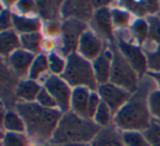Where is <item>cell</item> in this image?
<instances>
[{
    "mask_svg": "<svg viewBox=\"0 0 160 146\" xmlns=\"http://www.w3.org/2000/svg\"><path fill=\"white\" fill-rule=\"evenodd\" d=\"M16 109L25 124L27 135L41 146L51 142L64 114L59 109L43 108L36 102L21 101Z\"/></svg>",
    "mask_w": 160,
    "mask_h": 146,
    "instance_id": "6da1fadb",
    "label": "cell"
},
{
    "mask_svg": "<svg viewBox=\"0 0 160 146\" xmlns=\"http://www.w3.org/2000/svg\"><path fill=\"white\" fill-rule=\"evenodd\" d=\"M101 128L93 120L79 117L69 110L62 114L49 144H91Z\"/></svg>",
    "mask_w": 160,
    "mask_h": 146,
    "instance_id": "7a4b0ae2",
    "label": "cell"
},
{
    "mask_svg": "<svg viewBox=\"0 0 160 146\" xmlns=\"http://www.w3.org/2000/svg\"><path fill=\"white\" fill-rule=\"evenodd\" d=\"M149 93L147 91V85H142L140 89H137L127 103L114 115L113 123L121 132H144L150 125L152 117L148 108Z\"/></svg>",
    "mask_w": 160,
    "mask_h": 146,
    "instance_id": "3957f363",
    "label": "cell"
},
{
    "mask_svg": "<svg viewBox=\"0 0 160 146\" xmlns=\"http://www.w3.org/2000/svg\"><path fill=\"white\" fill-rule=\"evenodd\" d=\"M67 64L65 71L60 77L71 87H86L91 91H97L99 84L94 75L92 63L73 52L67 56Z\"/></svg>",
    "mask_w": 160,
    "mask_h": 146,
    "instance_id": "277c9868",
    "label": "cell"
},
{
    "mask_svg": "<svg viewBox=\"0 0 160 146\" xmlns=\"http://www.w3.org/2000/svg\"><path fill=\"white\" fill-rule=\"evenodd\" d=\"M113 62L110 82L134 93L138 89V75L133 67L127 63L124 56L118 51V46L112 50Z\"/></svg>",
    "mask_w": 160,
    "mask_h": 146,
    "instance_id": "5b68a950",
    "label": "cell"
},
{
    "mask_svg": "<svg viewBox=\"0 0 160 146\" xmlns=\"http://www.w3.org/2000/svg\"><path fill=\"white\" fill-rule=\"evenodd\" d=\"M42 86L51 93V96L57 103L58 109L62 113L68 112L70 110L72 88L60 76H56L53 74L46 76Z\"/></svg>",
    "mask_w": 160,
    "mask_h": 146,
    "instance_id": "8992f818",
    "label": "cell"
},
{
    "mask_svg": "<svg viewBox=\"0 0 160 146\" xmlns=\"http://www.w3.org/2000/svg\"><path fill=\"white\" fill-rule=\"evenodd\" d=\"M97 92L99 93L102 102H104L111 109L114 115L127 103V101L131 99L132 95H133L129 91L125 90L112 82L100 85Z\"/></svg>",
    "mask_w": 160,
    "mask_h": 146,
    "instance_id": "52a82bcc",
    "label": "cell"
},
{
    "mask_svg": "<svg viewBox=\"0 0 160 146\" xmlns=\"http://www.w3.org/2000/svg\"><path fill=\"white\" fill-rule=\"evenodd\" d=\"M116 46H118V51L121 52V54L127 60V63L137 73L138 76H142L144 74H147V69H148L147 57L142 47L131 44L121 38H118V42H116Z\"/></svg>",
    "mask_w": 160,
    "mask_h": 146,
    "instance_id": "ba28073f",
    "label": "cell"
},
{
    "mask_svg": "<svg viewBox=\"0 0 160 146\" xmlns=\"http://www.w3.org/2000/svg\"><path fill=\"white\" fill-rule=\"evenodd\" d=\"M86 24L76 19H69L62 25V52L65 55H70L78 49V43L86 31Z\"/></svg>",
    "mask_w": 160,
    "mask_h": 146,
    "instance_id": "9c48e42d",
    "label": "cell"
},
{
    "mask_svg": "<svg viewBox=\"0 0 160 146\" xmlns=\"http://www.w3.org/2000/svg\"><path fill=\"white\" fill-rule=\"evenodd\" d=\"M104 51L103 42L92 30H86L78 43L77 53L89 62L96 60Z\"/></svg>",
    "mask_w": 160,
    "mask_h": 146,
    "instance_id": "30bf717a",
    "label": "cell"
},
{
    "mask_svg": "<svg viewBox=\"0 0 160 146\" xmlns=\"http://www.w3.org/2000/svg\"><path fill=\"white\" fill-rule=\"evenodd\" d=\"M112 62H113V53L112 50L104 49L100 56L92 62L94 75L99 86L110 82L112 71Z\"/></svg>",
    "mask_w": 160,
    "mask_h": 146,
    "instance_id": "8fae6325",
    "label": "cell"
},
{
    "mask_svg": "<svg viewBox=\"0 0 160 146\" xmlns=\"http://www.w3.org/2000/svg\"><path fill=\"white\" fill-rule=\"evenodd\" d=\"M35 57V54L20 49L8 56V63L18 75L25 76L29 75L30 68H31Z\"/></svg>",
    "mask_w": 160,
    "mask_h": 146,
    "instance_id": "7c38bea8",
    "label": "cell"
},
{
    "mask_svg": "<svg viewBox=\"0 0 160 146\" xmlns=\"http://www.w3.org/2000/svg\"><path fill=\"white\" fill-rule=\"evenodd\" d=\"M90 146H125L122 141V132L115 125L101 128Z\"/></svg>",
    "mask_w": 160,
    "mask_h": 146,
    "instance_id": "4fadbf2b",
    "label": "cell"
},
{
    "mask_svg": "<svg viewBox=\"0 0 160 146\" xmlns=\"http://www.w3.org/2000/svg\"><path fill=\"white\" fill-rule=\"evenodd\" d=\"M91 90L86 87H77L72 89L70 101V110L79 117L89 119L87 114L88 101H89Z\"/></svg>",
    "mask_w": 160,
    "mask_h": 146,
    "instance_id": "5bb4252c",
    "label": "cell"
},
{
    "mask_svg": "<svg viewBox=\"0 0 160 146\" xmlns=\"http://www.w3.org/2000/svg\"><path fill=\"white\" fill-rule=\"evenodd\" d=\"M43 86L31 79L21 80L17 88V97L22 102H35Z\"/></svg>",
    "mask_w": 160,
    "mask_h": 146,
    "instance_id": "9a60e30c",
    "label": "cell"
},
{
    "mask_svg": "<svg viewBox=\"0 0 160 146\" xmlns=\"http://www.w3.org/2000/svg\"><path fill=\"white\" fill-rule=\"evenodd\" d=\"M22 49L21 47V40L19 33L16 30L10 29L6 31H1L0 34V50L2 55H11L13 52Z\"/></svg>",
    "mask_w": 160,
    "mask_h": 146,
    "instance_id": "2e32d148",
    "label": "cell"
},
{
    "mask_svg": "<svg viewBox=\"0 0 160 146\" xmlns=\"http://www.w3.org/2000/svg\"><path fill=\"white\" fill-rule=\"evenodd\" d=\"M93 22L97 30L107 38H112L113 32V20L112 12L108 8H100L93 14Z\"/></svg>",
    "mask_w": 160,
    "mask_h": 146,
    "instance_id": "e0dca14e",
    "label": "cell"
},
{
    "mask_svg": "<svg viewBox=\"0 0 160 146\" xmlns=\"http://www.w3.org/2000/svg\"><path fill=\"white\" fill-rule=\"evenodd\" d=\"M12 25L19 34L32 33V32H40L41 21L35 18H27L21 14H12Z\"/></svg>",
    "mask_w": 160,
    "mask_h": 146,
    "instance_id": "ac0fdd59",
    "label": "cell"
},
{
    "mask_svg": "<svg viewBox=\"0 0 160 146\" xmlns=\"http://www.w3.org/2000/svg\"><path fill=\"white\" fill-rule=\"evenodd\" d=\"M49 70L48 56L45 54H38L29 71V79L38 81L43 75Z\"/></svg>",
    "mask_w": 160,
    "mask_h": 146,
    "instance_id": "d6986e66",
    "label": "cell"
},
{
    "mask_svg": "<svg viewBox=\"0 0 160 146\" xmlns=\"http://www.w3.org/2000/svg\"><path fill=\"white\" fill-rule=\"evenodd\" d=\"M3 128L7 133H24L25 124L18 112L9 111L3 117Z\"/></svg>",
    "mask_w": 160,
    "mask_h": 146,
    "instance_id": "ffe728a7",
    "label": "cell"
},
{
    "mask_svg": "<svg viewBox=\"0 0 160 146\" xmlns=\"http://www.w3.org/2000/svg\"><path fill=\"white\" fill-rule=\"evenodd\" d=\"M21 47L30 53H38L41 50V44L43 42V36L40 32H32L20 35Z\"/></svg>",
    "mask_w": 160,
    "mask_h": 146,
    "instance_id": "44dd1931",
    "label": "cell"
},
{
    "mask_svg": "<svg viewBox=\"0 0 160 146\" xmlns=\"http://www.w3.org/2000/svg\"><path fill=\"white\" fill-rule=\"evenodd\" d=\"M122 141L125 146H150L139 131H124L122 132Z\"/></svg>",
    "mask_w": 160,
    "mask_h": 146,
    "instance_id": "7402d4cb",
    "label": "cell"
},
{
    "mask_svg": "<svg viewBox=\"0 0 160 146\" xmlns=\"http://www.w3.org/2000/svg\"><path fill=\"white\" fill-rule=\"evenodd\" d=\"M112 117H114L113 112L111 111V109L104 103V102H101L100 107L97 110L96 114L93 117L94 123L98 124L100 128H108L110 126V123L112 121Z\"/></svg>",
    "mask_w": 160,
    "mask_h": 146,
    "instance_id": "603a6c76",
    "label": "cell"
},
{
    "mask_svg": "<svg viewBox=\"0 0 160 146\" xmlns=\"http://www.w3.org/2000/svg\"><path fill=\"white\" fill-rule=\"evenodd\" d=\"M146 21L148 23V41L160 45V19L156 14H148Z\"/></svg>",
    "mask_w": 160,
    "mask_h": 146,
    "instance_id": "cb8c5ba5",
    "label": "cell"
},
{
    "mask_svg": "<svg viewBox=\"0 0 160 146\" xmlns=\"http://www.w3.org/2000/svg\"><path fill=\"white\" fill-rule=\"evenodd\" d=\"M29 138L24 133H6L2 138V146H31Z\"/></svg>",
    "mask_w": 160,
    "mask_h": 146,
    "instance_id": "d4e9b609",
    "label": "cell"
},
{
    "mask_svg": "<svg viewBox=\"0 0 160 146\" xmlns=\"http://www.w3.org/2000/svg\"><path fill=\"white\" fill-rule=\"evenodd\" d=\"M142 134L150 146L160 144V120L152 119L150 125L142 132Z\"/></svg>",
    "mask_w": 160,
    "mask_h": 146,
    "instance_id": "484cf974",
    "label": "cell"
},
{
    "mask_svg": "<svg viewBox=\"0 0 160 146\" xmlns=\"http://www.w3.org/2000/svg\"><path fill=\"white\" fill-rule=\"evenodd\" d=\"M131 30L140 44L148 40V23L146 19H138L134 21L131 25Z\"/></svg>",
    "mask_w": 160,
    "mask_h": 146,
    "instance_id": "4316f807",
    "label": "cell"
},
{
    "mask_svg": "<svg viewBox=\"0 0 160 146\" xmlns=\"http://www.w3.org/2000/svg\"><path fill=\"white\" fill-rule=\"evenodd\" d=\"M67 60H64L60 55L56 53H49L48 55V65H49V70L52 71L53 75L56 76H62V73L65 71L66 68Z\"/></svg>",
    "mask_w": 160,
    "mask_h": 146,
    "instance_id": "83f0119b",
    "label": "cell"
},
{
    "mask_svg": "<svg viewBox=\"0 0 160 146\" xmlns=\"http://www.w3.org/2000/svg\"><path fill=\"white\" fill-rule=\"evenodd\" d=\"M148 108L151 117L155 120H160V90L150 91L148 96Z\"/></svg>",
    "mask_w": 160,
    "mask_h": 146,
    "instance_id": "f1b7e54d",
    "label": "cell"
},
{
    "mask_svg": "<svg viewBox=\"0 0 160 146\" xmlns=\"http://www.w3.org/2000/svg\"><path fill=\"white\" fill-rule=\"evenodd\" d=\"M111 12L114 27L123 29V28H126L127 25H129L132 16L128 11L122 9H113Z\"/></svg>",
    "mask_w": 160,
    "mask_h": 146,
    "instance_id": "f546056e",
    "label": "cell"
},
{
    "mask_svg": "<svg viewBox=\"0 0 160 146\" xmlns=\"http://www.w3.org/2000/svg\"><path fill=\"white\" fill-rule=\"evenodd\" d=\"M149 71H160V45L153 51L145 52Z\"/></svg>",
    "mask_w": 160,
    "mask_h": 146,
    "instance_id": "4dcf8cb0",
    "label": "cell"
},
{
    "mask_svg": "<svg viewBox=\"0 0 160 146\" xmlns=\"http://www.w3.org/2000/svg\"><path fill=\"white\" fill-rule=\"evenodd\" d=\"M36 103H38L40 106H42L43 108H46V109H58L57 103L56 101L54 100V98L51 96V93L44 88L42 87L41 89L40 93H38V98H36Z\"/></svg>",
    "mask_w": 160,
    "mask_h": 146,
    "instance_id": "1f68e13d",
    "label": "cell"
},
{
    "mask_svg": "<svg viewBox=\"0 0 160 146\" xmlns=\"http://www.w3.org/2000/svg\"><path fill=\"white\" fill-rule=\"evenodd\" d=\"M77 6H65L64 8H67L69 10L65 12V14H73L75 17H88L89 18L91 16V11H90V6H81L83 3H76Z\"/></svg>",
    "mask_w": 160,
    "mask_h": 146,
    "instance_id": "d6a6232c",
    "label": "cell"
},
{
    "mask_svg": "<svg viewBox=\"0 0 160 146\" xmlns=\"http://www.w3.org/2000/svg\"><path fill=\"white\" fill-rule=\"evenodd\" d=\"M101 100L100 96L97 91H91V95H90V98H89V101H88V108H87V114H88V117L89 119H93L94 114H96L97 110L99 109L100 107Z\"/></svg>",
    "mask_w": 160,
    "mask_h": 146,
    "instance_id": "836d02e7",
    "label": "cell"
},
{
    "mask_svg": "<svg viewBox=\"0 0 160 146\" xmlns=\"http://www.w3.org/2000/svg\"><path fill=\"white\" fill-rule=\"evenodd\" d=\"M1 31H6V30H10L12 25V14L9 12V10H2L1 12Z\"/></svg>",
    "mask_w": 160,
    "mask_h": 146,
    "instance_id": "e575fe53",
    "label": "cell"
},
{
    "mask_svg": "<svg viewBox=\"0 0 160 146\" xmlns=\"http://www.w3.org/2000/svg\"><path fill=\"white\" fill-rule=\"evenodd\" d=\"M44 30L49 36H55L57 34L62 33V27H59L56 22L47 23L46 27L44 28Z\"/></svg>",
    "mask_w": 160,
    "mask_h": 146,
    "instance_id": "d590c367",
    "label": "cell"
},
{
    "mask_svg": "<svg viewBox=\"0 0 160 146\" xmlns=\"http://www.w3.org/2000/svg\"><path fill=\"white\" fill-rule=\"evenodd\" d=\"M34 5H35V3H32V1H19V3H17V8L20 10V12L25 14V13L31 12L32 10L34 9V7H35Z\"/></svg>",
    "mask_w": 160,
    "mask_h": 146,
    "instance_id": "8d00e7d4",
    "label": "cell"
},
{
    "mask_svg": "<svg viewBox=\"0 0 160 146\" xmlns=\"http://www.w3.org/2000/svg\"><path fill=\"white\" fill-rule=\"evenodd\" d=\"M147 76L152 80H155L158 89L160 90V71H147Z\"/></svg>",
    "mask_w": 160,
    "mask_h": 146,
    "instance_id": "74e56055",
    "label": "cell"
},
{
    "mask_svg": "<svg viewBox=\"0 0 160 146\" xmlns=\"http://www.w3.org/2000/svg\"><path fill=\"white\" fill-rule=\"evenodd\" d=\"M42 146H90V144H67V145H55V144H45Z\"/></svg>",
    "mask_w": 160,
    "mask_h": 146,
    "instance_id": "f35d334b",
    "label": "cell"
},
{
    "mask_svg": "<svg viewBox=\"0 0 160 146\" xmlns=\"http://www.w3.org/2000/svg\"><path fill=\"white\" fill-rule=\"evenodd\" d=\"M156 16H157V17H158V18H159V19H160V10H159V11H158V12H157V13H156Z\"/></svg>",
    "mask_w": 160,
    "mask_h": 146,
    "instance_id": "ab89813d",
    "label": "cell"
},
{
    "mask_svg": "<svg viewBox=\"0 0 160 146\" xmlns=\"http://www.w3.org/2000/svg\"><path fill=\"white\" fill-rule=\"evenodd\" d=\"M152 146H160V144H157V145H152Z\"/></svg>",
    "mask_w": 160,
    "mask_h": 146,
    "instance_id": "60d3db41",
    "label": "cell"
},
{
    "mask_svg": "<svg viewBox=\"0 0 160 146\" xmlns=\"http://www.w3.org/2000/svg\"></svg>",
    "mask_w": 160,
    "mask_h": 146,
    "instance_id": "b9f144b4",
    "label": "cell"
}]
</instances>
